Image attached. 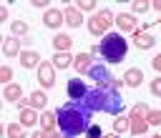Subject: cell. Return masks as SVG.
Masks as SVG:
<instances>
[{
	"instance_id": "cell-21",
	"label": "cell",
	"mask_w": 161,
	"mask_h": 138,
	"mask_svg": "<svg viewBox=\"0 0 161 138\" xmlns=\"http://www.w3.org/2000/svg\"><path fill=\"white\" fill-rule=\"evenodd\" d=\"M40 123H43V128H45V130H53V125L58 123V115H55V113H50V110H45V113L40 115Z\"/></svg>"
},
{
	"instance_id": "cell-18",
	"label": "cell",
	"mask_w": 161,
	"mask_h": 138,
	"mask_svg": "<svg viewBox=\"0 0 161 138\" xmlns=\"http://www.w3.org/2000/svg\"><path fill=\"white\" fill-rule=\"evenodd\" d=\"M35 120H38V115H35V110H33V108H23V110H20V125H25V128H28V125H33Z\"/></svg>"
},
{
	"instance_id": "cell-26",
	"label": "cell",
	"mask_w": 161,
	"mask_h": 138,
	"mask_svg": "<svg viewBox=\"0 0 161 138\" xmlns=\"http://www.w3.org/2000/svg\"><path fill=\"white\" fill-rule=\"evenodd\" d=\"M146 118H148V123H151V125H158V123H161V110H148V115H146Z\"/></svg>"
},
{
	"instance_id": "cell-34",
	"label": "cell",
	"mask_w": 161,
	"mask_h": 138,
	"mask_svg": "<svg viewBox=\"0 0 161 138\" xmlns=\"http://www.w3.org/2000/svg\"><path fill=\"white\" fill-rule=\"evenodd\" d=\"M33 8H48V3H45V0H35V3H33Z\"/></svg>"
},
{
	"instance_id": "cell-12",
	"label": "cell",
	"mask_w": 161,
	"mask_h": 138,
	"mask_svg": "<svg viewBox=\"0 0 161 138\" xmlns=\"http://www.w3.org/2000/svg\"><path fill=\"white\" fill-rule=\"evenodd\" d=\"M3 53H5L8 58L20 55V43H18V38H5V43H3Z\"/></svg>"
},
{
	"instance_id": "cell-37",
	"label": "cell",
	"mask_w": 161,
	"mask_h": 138,
	"mask_svg": "<svg viewBox=\"0 0 161 138\" xmlns=\"http://www.w3.org/2000/svg\"><path fill=\"white\" fill-rule=\"evenodd\" d=\"M153 138H161V135H153Z\"/></svg>"
},
{
	"instance_id": "cell-9",
	"label": "cell",
	"mask_w": 161,
	"mask_h": 138,
	"mask_svg": "<svg viewBox=\"0 0 161 138\" xmlns=\"http://www.w3.org/2000/svg\"><path fill=\"white\" fill-rule=\"evenodd\" d=\"M20 65L23 68H35V65H40V55L35 50H23L20 53Z\"/></svg>"
},
{
	"instance_id": "cell-31",
	"label": "cell",
	"mask_w": 161,
	"mask_h": 138,
	"mask_svg": "<svg viewBox=\"0 0 161 138\" xmlns=\"http://www.w3.org/2000/svg\"><path fill=\"white\" fill-rule=\"evenodd\" d=\"M10 75H13V70H10L8 65H3V68H0V80H10Z\"/></svg>"
},
{
	"instance_id": "cell-22",
	"label": "cell",
	"mask_w": 161,
	"mask_h": 138,
	"mask_svg": "<svg viewBox=\"0 0 161 138\" xmlns=\"http://www.w3.org/2000/svg\"><path fill=\"white\" fill-rule=\"evenodd\" d=\"M20 95H23V88L20 85H8L5 93H3V98H8V100H18Z\"/></svg>"
},
{
	"instance_id": "cell-28",
	"label": "cell",
	"mask_w": 161,
	"mask_h": 138,
	"mask_svg": "<svg viewBox=\"0 0 161 138\" xmlns=\"http://www.w3.org/2000/svg\"><path fill=\"white\" fill-rule=\"evenodd\" d=\"M33 138H58V135H55V130H45V128H43V130H38V133H33Z\"/></svg>"
},
{
	"instance_id": "cell-1",
	"label": "cell",
	"mask_w": 161,
	"mask_h": 138,
	"mask_svg": "<svg viewBox=\"0 0 161 138\" xmlns=\"http://www.w3.org/2000/svg\"><path fill=\"white\" fill-rule=\"evenodd\" d=\"M91 113L93 110H88L83 103H68V105H63V108H58V125H60V133L65 135V138H75V135H80V133H88V128H91Z\"/></svg>"
},
{
	"instance_id": "cell-15",
	"label": "cell",
	"mask_w": 161,
	"mask_h": 138,
	"mask_svg": "<svg viewBox=\"0 0 161 138\" xmlns=\"http://www.w3.org/2000/svg\"><path fill=\"white\" fill-rule=\"evenodd\" d=\"M73 65H75V70H78V73H91V68H93V65H91V55H88V53H80V55L73 60Z\"/></svg>"
},
{
	"instance_id": "cell-32",
	"label": "cell",
	"mask_w": 161,
	"mask_h": 138,
	"mask_svg": "<svg viewBox=\"0 0 161 138\" xmlns=\"http://www.w3.org/2000/svg\"><path fill=\"white\" fill-rule=\"evenodd\" d=\"M151 93H153V95H161V78H156V80L151 83Z\"/></svg>"
},
{
	"instance_id": "cell-10",
	"label": "cell",
	"mask_w": 161,
	"mask_h": 138,
	"mask_svg": "<svg viewBox=\"0 0 161 138\" xmlns=\"http://www.w3.org/2000/svg\"><path fill=\"white\" fill-rule=\"evenodd\" d=\"M141 80H143V73H141L138 68H128V70H126V75H123V83H126V85H131V88H138V85H141Z\"/></svg>"
},
{
	"instance_id": "cell-4",
	"label": "cell",
	"mask_w": 161,
	"mask_h": 138,
	"mask_svg": "<svg viewBox=\"0 0 161 138\" xmlns=\"http://www.w3.org/2000/svg\"><path fill=\"white\" fill-rule=\"evenodd\" d=\"M146 115H148V105L136 103V105H133V110H131V133H133V135H143V130L148 128Z\"/></svg>"
},
{
	"instance_id": "cell-29",
	"label": "cell",
	"mask_w": 161,
	"mask_h": 138,
	"mask_svg": "<svg viewBox=\"0 0 161 138\" xmlns=\"http://www.w3.org/2000/svg\"><path fill=\"white\" fill-rule=\"evenodd\" d=\"M88 138H103L101 128H98V125H91V128H88Z\"/></svg>"
},
{
	"instance_id": "cell-25",
	"label": "cell",
	"mask_w": 161,
	"mask_h": 138,
	"mask_svg": "<svg viewBox=\"0 0 161 138\" xmlns=\"http://www.w3.org/2000/svg\"><path fill=\"white\" fill-rule=\"evenodd\" d=\"M25 33H28V25L20 23V20H15L13 23V35H25Z\"/></svg>"
},
{
	"instance_id": "cell-19",
	"label": "cell",
	"mask_w": 161,
	"mask_h": 138,
	"mask_svg": "<svg viewBox=\"0 0 161 138\" xmlns=\"http://www.w3.org/2000/svg\"><path fill=\"white\" fill-rule=\"evenodd\" d=\"M45 100H48V98H45V93H43V90H35V93L28 98V105H30V108H43V105H45Z\"/></svg>"
},
{
	"instance_id": "cell-8",
	"label": "cell",
	"mask_w": 161,
	"mask_h": 138,
	"mask_svg": "<svg viewBox=\"0 0 161 138\" xmlns=\"http://www.w3.org/2000/svg\"><path fill=\"white\" fill-rule=\"evenodd\" d=\"M38 80H40L43 88H50L55 83V75H53V65L50 63H40L38 65Z\"/></svg>"
},
{
	"instance_id": "cell-20",
	"label": "cell",
	"mask_w": 161,
	"mask_h": 138,
	"mask_svg": "<svg viewBox=\"0 0 161 138\" xmlns=\"http://www.w3.org/2000/svg\"><path fill=\"white\" fill-rule=\"evenodd\" d=\"M68 65H70V55H68V53H55V55H53V68H60V70H63V68H68Z\"/></svg>"
},
{
	"instance_id": "cell-5",
	"label": "cell",
	"mask_w": 161,
	"mask_h": 138,
	"mask_svg": "<svg viewBox=\"0 0 161 138\" xmlns=\"http://www.w3.org/2000/svg\"><path fill=\"white\" fill-rule=\"evenodd\" d=\"M88 75H91V78H93V80H96L98 85H108V88H121V80H116V78H113V75H111V73H108V70H106L103 65H93Z\"/></svg>"
},
{
	"instance_id": "cell-17",
	"label": "cell",
	"mask_w": 161,
	"mask_h": 138,
	"mask_svg": "<svg viewBox=\"0 0 161 138\" xmlns=\"http://www.w3.org/2000/svg\"><path fill=\"white\" fill-rule=\"evenodd\" d=\"M63 18H65V23H68L70 28H78V25H80V13H78V8H65Z\"/></svg>"
},
{
	"instance_id": "cell-35",
	"label": "cell",
	"mask_w": 161,
	"mask_h": 138,
	"mask_svg": "<svg viewBox=\"0 0 161 138\" xmlns=\"http://www.w3.org/2000/svg\"><path fill=\"white\" fill-rule=\"evenodd\" d=\"M153 8H156V10H161V0H156V3H153Z\"/></svg>"
},
{
	"instance_id": "cell-16",
	"label": "cell",
	"mask_w": 161,
	"mask_h": 138,
	"mask_svg": "<svg viewBox=\"0 0 161 138\" xmlns=\"http://www.w3.org/2000/svg\"><path fill=\"white\" fill-rule=\"evenodd\" d=\"M53 45H55L58 53H68V48L73 45V40H70V35H63V33H60V35L53 38Z\"/></svg>"
},
{
	"instance_id": "cell-39",
	"label": "cell",
	"mask_w": 161,
	"mask_h": 138,
	"mask_svg": "<svg viewBox=\"0 0 161 138\" xmlns=\"http://www.w3.org/2000/svg\"><path fill=\"white\" fill-rule=\"evenodd\" d=\"M58 138H60V135H58Z\"/></svg>"
},
{
	"instance_id": "cell-13",
	"label": "cell",
	"mask_w": 161,
	"mask_h": 138,
	"mask_svg": "<svg viewBox=\"0 0 161 138\" xmlns=\"http://www.w3.org/2000/svg\"><path fill=\"white\" fill-rule=\"evenodd\" d=\"M63 20H65V18L60 15V10H45V18H43V23H45L48 28H58Z\"/></svg>"
},
{
	"instance_id": "cell-33",
	"label": "cell",
	"mask_w": 161,
	"mask_h": 138,
	"mask_svg": "<svg viewBox=\"0 0 161 138\" xmlns=\"http://www.w3.org/2000/svg\"><path fill=\"white\" fill-rule=\"evenodd\" d=\"M153 70H158V73H161V55H156V58H153Z\"/></svg>"
},
{
	"instance_id": "cell-24",
	"label": "cell",
	"mask_w": 161,
	"mask_h": 138,
	"mask_svg": "<svg viewBox=\"0 0 161 138\" xmlns=\"http://www.w3.org/2000/svg\"><path fill=\"white\" fill-rule=\"evenodd\" d=\"M113 130H116V133L131 130V120H128V118H116V120H113Z\"/></svg>"
},
{
	"instance_id": "cell-38",
	"label": "cell",
	"mask_w": 161,
	"mask_h": 138,
	"mask_svg": "<svg viewBox=\"0 0 161 138\" xmlns=\"http://www.w3.org/2000/svg\"><path fill=\"white\" fill-rule=\"evenodd\" d=\"M158 25H161V20H158Z\"/></svg>"
},
{
	"instance_id": "cell-11",
	"label": "cell",
	"mask_w": 161,
	"mask_h": 138,
	"mask_svg": "<svg viewBox=\"0 0 161 138\" xmlns=\"http://www.w3.org/2000/svg\"><path fill=\"white\" fill-rule=\"evenodd\" d=\"M133 43H136V48H138V50H148V48H153V43H156V38H151L148 33H136V38H133Z\"/></svg>"
},
{
	"instance_id": "cell-23",
	"label": "cell",
	"mask_w": 161,
	"mask_h": 138,
	"mask_svg": "<svg viewBox=\"0 0 161 138\" xmlns=\"http://www.w3.org/2000/svg\"><path fill=\"white\" fill-rule=\"evenodd\" d=\"M8 135L10 138H25V125H20V123L8 125Z\"/></svg>"
},
{
	"instance_id": "cell-2",
	"label": "cell",
	"mask_w": 161,
	"mask_h": 138,
	"mask_svg": "<svg viewBox=\"0 0 161 138\" xmlns=\"http://www.w3.org/2000/svg\"><path fill=\"white\" fill-rule=\"evenodd\" d=\"M83 105L88 110H103V113H111V115H118L123 110V98L108 88V85H98V88H91L88 95L83 98Z\"/></svg>"
},
{
	"instance_id": "cell-36",
	"label": "cell",
	"mask_w": 161,
	"mask_h": 138,
	"mask_svg": "<svg viewBox=\"0 0 161 138\" xmlns=\"http://www.w3.org/2000/svg\"><path fill=\"white\" fill-rule=\"evenodd\" d=\"M103 138H118V135H116V133H113V135H103Z\"/></svg>"
},
{
	"instance_id": "cell-6",
	"label": "cell",
	"mask_w": 161,
	"mask_h": 138,
	"mask_svg": "<svg viewBox=\"0 0 161 138\" xmlns=\"http://www.w3.org/2000/svg\"><path fill=\"white\" fill-rule=\"evenodd\" d=\"M113 23V15L108 13V10H101L98 15H93L91 18V23H88V30L93 33V35H101V33H106V28Z\"/></svg>"
},
{
	"instance_id": "cell-3",
	"label": "cell",
	"mask_w": 161,
	"mask_h": 138,
	"mask_svg": "<svg viewBox=\"0 0 161 138\" xmlns=\"http://www.w3.org/2000/svg\"><path fill=\"white\" fill-rule=\"evenodd\" d=\"M126 50H128V45H126V40H123L118 33H108V35L101 40V55H103L108 63H121V60L126 58Z\"/></svg>"
},
{
	"instance_id": "cell-30",
	"label": "cell",
	"mask_w": 161,
	"mask_h": 138,
	"mask_svg": "<svg viewBox=\"0 0 161 138\" xmlns=\"http://www.w3.org/2000/svg\"><path fill=\"white\" fill-rule=\"evenodd\" d=\"M93 8H96L93 0H83V3H78V10H93Z\"/></svg>"
},
{
	"instance_id": "cell-7",
	"label": "cell",
	"mask_w": 161,
	"mask_h": 138,
	"mask_svg": "<svg viewBox=\"0 0 161 138\" xmlns=\"http://www.w3.org/2000/svg\"><path fill=\"white\" fill-rule=\"evenodd\" d=\"M88 95V88L83 85V80L80 78H73V80H68V98L73 100V103H83V98Z\"/></svg>"
},
{
	"instance_id": "cell-14",
	"label": "cell",
	"mask_w": 161,
	"mask_h": 138,
	"mask_svg": "<svg viewBox=\"0 0 161 138\" xmlns=\"http://www.w3.org/2000/svg\"><path fill=\"white\" fill-rule=\"evenodd\" d=\"M116 23H118L121 30H136V18H133L131 13H121V15L116 18Z\"/></svg>"
},
{
	"instance_id": "cell-27",
	"label": "cell",
	"mask_w": 161,
	"mask_h": 138,
	"mask_svg": "<svg viewBox=\"0 0 161 138\" xmlns=\"http://www.w3.org/2000/svg\"><path fill=\"white\" fill-rule=\"evenodd\" d=\"M131 8H133V13H143V10H148V3L136 0V3H131Z\"/></svg>"
}]
</instances>
